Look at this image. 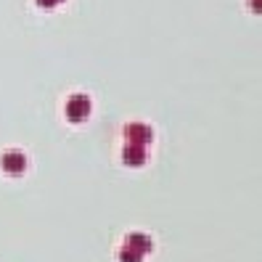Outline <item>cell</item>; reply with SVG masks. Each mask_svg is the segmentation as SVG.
I'll list each match as a JSON object with an SVG mask.
<instances>
[{
    "mask_svg": "<svg viewBox=\"0 0 262 262\" xmlns=\"http://www.w3.org/2000/svg\"><path fill=\"white\" fill-rule=\"evenodd\" d=\"M90 112H93V101H90L85 93H74L69 96L67 106H64V117L72 122V125H80V122H85L90 117Z\"/></svg>",
    "mask_w": 262,
    "mask_h": 262,
    "instance_id": "1",
    "label": "cell"
},
{
    "mask_svg": "<svg viewBox=\"0 0 262 262\" xmlns=\"http://www.w3.org/2000/svg\"><path fill=\"white\" fill-rule=\"evenodd\" d=\"M125 138H127V143L148 146L154 141V130H151V125H146V122H130V125L125 127Z\"/></svg>",
    "mask_w": 262,
    "mask_h": 262,
    "instance_id": "2",
    "label": "cell"
},
{
    "mask_svg": "<svg viewBox=\"0 0 262 262\" xmlns=\"http://www.w3.org/2000/svg\"><path fill=\"white\" fill-rule=\"evenodd\" d=\"M0 167H3L6 175L19 178V175H24V169H27V157L21 151H6L3 159H0Z\"/></svg>",
    "mask_w": 262,
    "mask_h": 262,
    "instance_id": "3",
    "label": "cell"
},
{
    "mask_svg": "<svg viewBox=\"0 0 262 262\" xmlns=\"http://www.w3.org/2000/svg\"><path fill=\"white\" fill-rule=\"evenodd\" d=\"M146 159H148V151H146V146L127 143L125 148H122V162L130 164V167H141Z\"/></svg>",
    "mask_w": 262,
    "mask_h": 262,
    "instance_id": "4",
    "label": "cell"
},
{
    "mask_svg": "<svg viewBox=\"0 0 262 262\" xmlns=\"http://www.w3.org/2000/svg\"><path fill=\"white\" fill-rule=\"evenodd\" d=\"M125 246H130V249H135L138 254H143V257H146V254L154 249V241H151L146 233H130Z\"/></svg>",
    "mask_w": 262,
    "mask_h": 262,
    "instance_id": "5",
    "label": "cell"
},
{
    "mask_svg": "<svg viewBox=\"0 0 262 262\" xmlns=\"http://www.w3.org/2000/svg\"><path fill=\"white\" fill-rule=\"evenodd\" d=\"M119 262H143V254H138L130 246H122L119 249Z\"/></svg>",
    "mask_w": 262,
    "mask_h": 262,
    "instance_id": "6",
    "label": "cell"
},
{
    "mask_svg": "<svg viewBox=\"0 0 262 262\" xmlns=\"http://www.w3.org/2000/svg\"><path fill=\"white\" fill-rule=\"evenodd\" d=\"M58 3H64V0H37L40 8H56Z\"/></svg>",
    "mask_w": 262,
    "mask_h": 262,
    "instance_id": "7",
    "label": "cell"
}]
</instances>
